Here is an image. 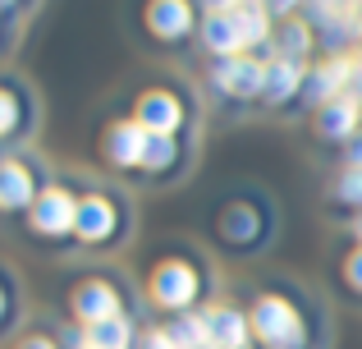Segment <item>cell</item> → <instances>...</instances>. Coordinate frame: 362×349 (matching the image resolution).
<instances>
[{"label": "cell", "mask_w": 362, "mask_h": 349, "mask_svg": "<svg viewBox=\"0 0 362 349\" xmlns=\"http://www.w3.org/2000/svg\"><path fill=\"white\" fill-rule=\"evenodd\" d=\"M206 5H211L216 14H234V9H239V5H234V0H206Z\"/></svg>", "instance_id": "cell-25"}, {"label": "cell", "mask_w": 362, "mask_h": 349, "mask_svg": "<svg viewBox=\"0 0 362 349\" xmlns=\"http://www.w3.org/2000/svg\"><path fill=\"white\" fill-rule=\"evenodd\" d=\"M216 83H221L225 92H234V97H247V92L266 88V69L257 60H225L221 69H216Z\"/></svg>", "instance_id": "cell-3"}, {"label": "cell", "mask_w": 362, "mask_h": 349, "mask_svg": "<svg viewBox=\"0 0 362 349\" xmlns=\"http://www.w3.org/2000/svg\"><path fill=\"white\" fill-rule=\"evenodd\" d=\"M142 349H179V345L170 341L165 331H156V336H147V345H142Z\"/></svg>", "instance_id": "cell-23"}, {"label": "cell", "mask_w": 362, "mask_h": 349, "mask_svg": "<svg viewBox=\"0 0 362 349\" xmlns=\"http://www.w3.org/2000/svg\"><path fill=\"white\" fill-rule=\"evenodd\" d=\"M83 349H97V345H83Z\"/></svg>", "instance_id": "cell-32"}, {"label": "cell", "mask_w": 362, "mask_h": 349, "mask_svg": "<svg viewBox=\"0 0 362 349\" xmlns=\"http://www.w3.org/2000/svg\"><path fill=\"white\" fill-rule=\"evenodd\" d=\"M354 88H358V97H362V60H354Z\"/></svg>", "instance_id": "cell-27"}, {"label": "cell", "mask_w": 362, "mask_h": 349, "mask_svg": "<svg viewBox=\"0 0 362 349\" xmlns=\"http://www.w3.org/2000/svg\"><path fill=\"white\" fill-rule=\"evenodd\" d=\"M308 42H312V37H308V28H303V23H289V28H284V33H280V60H303V55H308Z\"/></svg>", "instance_id": "cell-19"}, {"label": "cell", "mask_w": 362, "mask_h": 349, "mask_svg": "<svg viewBox=\"0 0 362 349\" xmlns=\"http://www.w3.org/2000/svg\"><path fill=\"white\" fill-rule=\"evenodd\" d=\"M9 125H14V101H9L5 92H0V134H5Z\"/></svg>", "instance_id": "cell-22"}, {"label": "cell", "mask_w": 362, "mask_h": 349, "mask_svg": "<svg viewBox=\"0 0 362 349\" xmlns=\"http://www.w3.org/2000/svg\"><path fill=\"white\" fill-rule=\"evenodd\" d=\"M78 221V202H74L69 193H60V188H51V193H42V202L33 207V225L46 234H60L69 230V225Z\"/></svg>", "instance_id": "cell-2"}, {"label": "cell", "mask_w": 362, "mask_h": 349, "mask_svg": "<svg viewBox=\"0 0 362 349\" xmlns=\"http://www.w3.org/2000/svg\"><path fill=\"white\" fill-rule=\"evenodd\" d=\"M202 33H206V46H211L216 55H230V60H234V51L243 46V37H239V28H234L230 14H211Z\"/></svg>", "instance_id": "cell-10"}, {"label": "cell", "mask_w": 362, "mask_h": 349, "mask_svg": "<svg viewBox=\"0 0 362 349\" xmlns=\"http://www.w3.org/2000/svg\"><path fill=\"white\" fill-rule=\"evenodd\" d=\"M358 28H362V14H358Z\"/></svg>", "instance_id": "cell-33"}, {"label": "cell", "mask_w": 362, "mask_h": 349, "mask_svg": "<svg viewBox=\"0 0 362 349\" xmlns=\"http://www.w3.org/2000/svg\"><path fill=\"white\" fill-rule=\"evenodd\" d=\"M358 234H362V216H358Z\"/></svg>", "instance_id": "cell-31"}, {"label": "cell", "mask_w": 362, "mask_h": 349, "mask_svg": "<svg viewBox=\"0 0 362 349\" xmlns=\"http://www.w3.org/2000/svg\"><path fill=\"white\" fill-rule=\"evenodd\" d=\"M206 341H211V349H243L247 322L234 308H216V313H206Z\"/></svg>", "instance_id": "cell-4"}, {"label": "cell", "mask_w": 362, "mask_h": 349, "mask_svg": "<svg viewBox=\"0 0 362 349\" xmlns=\"http://www.w3.org/2000/svg\"><path fill=\"white\" fill-rule=\"evenodd\" d=\"M230 18H234V28H239L243 42H262V37H266V14H262V5H239Z\"/></svg>", "instance_id": "cell-18"}, {"label": "cell", "mask_w": 362, "mask_h": 349, "mask_svg": "<svg viewBox=\"0 0 362 349\" xmlns=\"http://www.w3.org/2000/svg\"><path fill=\"white\" fill-rule=\"evenodd\" d=\"M74 313L88 317L92 326L106 322V317H115V290L101 285V280H92V285H78V294H74Z\"/></svg>", "instance_id": "cell-6"}, {"label": "cell", "mask_w": 362, "mask_h": 349, "mask_svg": "<svg viewBox=\"0 0 362 349\" xmlns=\"http://www.w3.org/2000/svg\"><path fill=\"white\" fill-rule=\"evenodd\" d=\"M321 5H326V9H330V5H335V9H344V0H321Z\"/></svg>", "instance_id": "cell-30"}, {"label": "cell", "mask_w": 362, "mask_h": 349, "mask_svg": "<svg viewBox=\"0 0 362 349\" xmlns=\"http://www.w3.org/2000/svg\"><path fill=\"white\" fill-rule=\"evenodd\" d=\"M339 198H349V202H362V171H354V175L339 179Z\"/></svg>", "instance_id": "cell-21"}, {"label": "cell", "mask_w": 362, "mask_h": 349, "mask_svg": "<svg viewBox=\"0 0 362 349\" xmlns=\"http://www.w3.org/2000/svg\"><path fill=\"white\" fill-rule=\"evenodd\" d=\"M147 129L142 125H124L110 134V161H119V166H133V161H142L147 156Z\"/></svg>", "instance_id": "cell-8"}, {"label": "cell", "mask_w": 362, "mask_h": 349, "mask_svg": "<svg viewBox=\"0 0 362 349\" xmlns=\"http://www.w3.org/2000/svg\"><path fill=\"white\" fill-rule=\"evenodd\" d=\"M252 326H257V336H262L266 345H293L298 341V313H293L284 299H262L257 304V313H252Z\"/></svg>", "instance_id": "cell-1"}, {"label": "cell", "mask_w": 362, "mask_h": 349, "mask_svg": "<svg viewBox=\"0 0 362 349\" xmlns=\"http://www.w3.org/2000/svg\"><path fill=\"white\" fill-rule=\"evenodd\" d=\"M88 345H97V349H129V322L115 313V317H106V322H97L88 331Z\"/></svg>", "instance_id": "cell-15"}, {"label": "cell", "mask_w": 362, "mask_h": 349, "mask_svg": "<svg viewBox=\"0 0 362 349\" xmlns=\"http://www.w3.org/2000/svg\"><path fill=\"white\" fill-rule=\"evenodd\" d=\"M28 198H33V179L23 166H0V207H23Z\"/></svg>", "instance_id": "cell-12"}, {"label": "cell", "mask_w": 362, "mask_h": 349, "mask_svg": "<svg viewBox=\"0 0 362 349\" xmlns=\"http://www.w3.org/2000/svg\"><path fill=\"white\" fill-rule=\"evenodd\" d=\"M193 294H197V280H193V271H188V267H179V262L160 267V276H156V299H160L165 308H184Z\"/></svg>", "instance_id": "cell-5"}, {"label": "cell", "mask_w": 362, "mask_h": 349, "mask_svg": "<svg viewBox=\"0 0 362 349\" xmlns=\"http://www.w3.org/2000/svg\"><path fill=\"white\" fill-rule=\"evenodd\" d=\"M354 125H358V106H354L349 97L330 101V106L321 110V134H330V138H344V134H354Z\"/></svg>", "instance_id": "cell-14"}, {"label": "cell", "mask_w": 362, "mask_h": 349, "mask_svg": "<svg viewBox=\"0 0 362 349\" xmlns=\"http://www.w3.org/2000/svg\"><path fill=\"white\" fill-rule=\"evenodd\" d=\"M151 28H156L160 37H179L188 28V5L184 0H156V5H151Z\"/></svg>", "instance_id": "cell-13"}, {"label": "cell", "mask_w": 362, "mask_h": 349, "mask_svg": "<svg viewBox=\"0 0 362 349\" xmlns=\"http://www.w3.org/2000/svg\"><path fill=\"white\" fill-rule=\"evenodd\" d=\"M298 88V64H289V60H275L271 69H266V97L271 101H280V97H289V92Z\"/></svg>", "instance_id": "cell-17"}, {"label": "cell", "mask_w": 362, "mask_h": 349, "mask_svg": "<svg viewBox=\"0 0 362 349\" xmlns=\"http://www.w3.org/2000/svg\"><path fill=\"white\" fill-rule=\"evenodd\" d=\"M138 115H142V129H147V134H170V129L179 125V101L165 97V92H151V97H142Z\"/></svg>", "instance_id": "cell-7"}, {"label": "cell", "mask_w": 362, "mask_h": 349, "mask_svg": "<svg viewBox=\"0 0 362 349\" xmlns=\"http://www.w3.org/2000/svg\"><path fill=\"white\" fill-rule=\"evenodd\" d=\"M78 234L83 239H101V234H110V225H115V212H110L101 198H83L78 202Z\"/></svg>", "instance_id": "cell-9"}, {"label": "cell", "mask_w": 362, "mask_h": 349, "mask_svg": "<svg viewBox=\"0 0 362 349\" xmlns=\"http://www.w3.org/2000/svg\"><path fill=\"white\" fill-rule=\"evenodd\" d=\"M23 349H51V345H46V341H28Z\"/></svg>", "instance_id": "cell-28"}, {"label": "cell", "mask_w": 362, "mask_h": 349, "mask_svg": "<svg viewBox=\"0 0 362 349\" xmlns=\"http://www.w3.org/2000/svg\"><path fill=\"white\" fill-rule=\"evenodd\" d=\"M344 83H354V64L349 60H330V64H321L317 69V83H312V97L317 101H326L330 106V97H335Z\"/></svg>", "instance_id": "cell-11"}, {"label": "cell", "mask_w": 362, "mask_h": 349, "mask_svg": "<svg viewBox=\"0 0 362 349\" xmlns=\"http://www.w3.org/2000/svg\"><path fill=\"white\" fill-rule=\"evenodd\" d=\"M349 161H354V166H358V171H362V134L354 138V147H349Z\"/></svg>", "instance_id": "cell-26"}, {"label": "cell", "mask_w": 362, "mask_h": 349, "mask_svg": "<svg viewBox=\"0 0 362 349\" xmlns=\"http://www.w3.org/2000/svg\"><path fill=\"white\" fill-rule=\"evenodd\" d=\"M293 5V0H271V9H289Z\"/></svg>", "instance_id": "cell-29"}, {"label": "cell", "mask_w": 362, "mask_h": 349, "mask_svg": "<svg viewBox=\"0 0 362 349\" xmlns=\"http://www.w3.org/2000/svg\"><path fill=\"white\" fill-rule=\"evenodd\" d=\"M165 336L179 349H211V341H206V317H179Z\"/></svg>", "instance_id": "cell-16"}, {"label": "cell", "mask_w": 362, "mask_h": 349, "mask_svg": "<svg viewBox=\"0 0 362 349\" xmlns=\"http://www.w3.org/2000/svg\"><path fill=\"white\" fill-rule=\"evenodd\" d=\"M170 156H175V147H170V134H151V138H147V156H142V161H147V166H165Z\"/></svg>", "instance_id": "cell-20"}, {"label": "cell", "mask_w": 362, "mask_h": 349, "mask_svg": "<svg viewBox=\"0 0 362 349\" xmlns=\"http://www.w3.org/2000/svg\"><path fill=\"white\" fill-rule=\"evenodd\" d=\"M349 280L362 290V253H354V258H349Z\"/></svg>", "instance_id": "cell-24"}]
</instances>
